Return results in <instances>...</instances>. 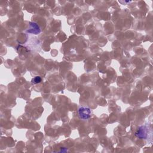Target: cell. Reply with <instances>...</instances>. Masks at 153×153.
<instances>
[{
  "label": "cell",
  "mask_w": 153,
  "mask_h": 153,
  "mask_svg": "<svg viewBox=\"0 0 153 153\" xmlns=\"http://www.w3.org/2000/svg\"><path fill=\"white\" fill-rule=\"evenodd\" d=\"M150 134V129L149 127L146 125L140 126L137 129V130L134 133V135L141 139H146L149 137V135Z\"/></svg>",
  "instance_id": "6da1fadb"
},
{
  "label": "cell",
  "mask_w": 153,
  "mask_h": 153,
  "mask_svg": "<svg viewBox=\"0 0 153 153\" xmlns=\"http://www.w3.org/2000/svg\"><path fill=\"white\" fill-rule=\"evenodd\" d=\"M79 117L82 120H88L91 117V111L88 107L81 106L78 110Z\"/></svg>",
  "instance_id": "7a4b0ae2"
},
{
  "label": "cell",
  "mask_w": 153,
  "mask_h": 153,
  "mask_svg": "<svg viewBox=\"0 0 153 153\" xmlns=\"http://www.w3.org/2000/svg\"><path fill=\"white\" fill-rule=\"evenodd\" d=\"M25 32L27 33L38 35L41 32V30L39 26L35 22H29V27L26 29Z\"/></svg>",
  "instance_id": "3957f363"
},
{
  "label": "cell",
  "mask_w": 153,
  "mask_h": 153,
  "mask_svg": "<svg viewBox=\"0 0 153 153\" xmlns=\"http://www.w3.org/2000/svg\"><path fill=\"white\" fill-rule=\"evenodd\" d=\"M41 81H42V78L39 76H36L35 77H34L31 80V82L33 84H36L40 83Z\"/></svg>",
  "instance_id": "277c9868"
},
{
  "label": "cell",
  "mask_w": 153,
  "mask_h": 153,
  "mask_svg": "<svg viewBox=\"0 0 153 153\" xmlns=\"http://www.w3.org/2000/svg\"><path fill=\"white\" fill-rule=\"evenodd\" d=\"M67 151H68V149L66 148H61L60 150L59 151L60 152H66Z\"/></svg>",
  "instance_id": "5b68a950"
}]
</instances>
